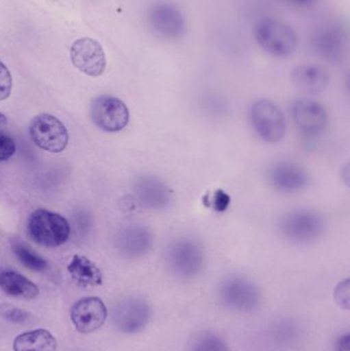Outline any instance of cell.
<instances>
[{"label": "cell", "instance_id": "cell-9", "mask_svg": "<svg viewBox=\"0 0 350 351\" xmlns=\"http://www.w3.org/2000/svg\"><path fill=\"white\" fill-rule=\"evenodd\" d=\"M219 294L222 302L234 311H253L260 301L258 288L242 276L226 278L220 287Z\"/></svg>", "mask_w": 350, "mask_h": 351}, {"label": "cell", "instance_id": "cell-13", "mask_svg": "<svg viewBox=\"0 0 350 351\" xmlns=\"http://www.w3.org/2000/svg\"><path fill=\"white\" fill-rule=\"evenodd\" d=\"M104 302L97 297L80 299L72 306L70 317L75 329L82 334H90L100 329L107 319Z\"/></svg>", "mask_w": 350, "mask_h": 351}, {"label": "cell", "instance_id": "cell-23", "mask_svg": "<svg viewBox=\"0 0 350 351\" xmlns=\"http://www.w3.org/2000/svg\"><path fill=\"white\" fill-rule=\"evenodd\" d=\"M192 351H229L225 342L213 334H203L192 346Z\"/></svg>", "mask_w": 350, "mask_h": 351}, {"label": "cell", "instance_id": "cell-5", "mask_svg": "<svg viewBox=\"0 0 350 351\" xmlns=\"http://www.w3.org/2000/svg\"><path fill=\"white\" fill-rule=\"evenodd\" d=\"M250 119L257 135L267 143H277L286 136L287 125L283 112L268 100H258L250 109Z\"/></svg>", "mask_w": 350, "mask_h": 351}, {"label": "cell", "instance_id": "cell-24", "mask_svg": "<svg viewBox=\"0 0 350 351\" xmlns=\"http://www.w3.org/2000/svg\"><path fill=\"white\" fill-rule=\"evenodd\" d=\"M230 200V196L221 189L207 193L203 198V204L215 212H224L227 210Z\"/></svg>", "mask_w": 350, "mask_h": 351}, {"label": "cell", "instance_id": "cell-20", "mask_svg": "<svg viewBox=\"0 0 350 351\" xmlns=\"http://www.w3.org/2000/svg\"><path fill=\"white\" fill-rule=\"evenodd\" d=\"M154 237L151 230L142 225L129 227L123 232V251L133 257L146 255L152 249Z\"/></svg>", "mask_w": 350, "mask_h": 351}, {"label": "cell", "instance_id": "cell-17", "mask_svg": "<svg viewBox=\"0 0 350 351\" xmlns=\"http://www.w3.org/2000/svg\"><path fill=\"white\" fill-rule=\"evenodd\" d=\"M291 82L300 92L316 95L328 88L330 75L327 70L320 66L302 64L292 70Z\"/></svg>", "mask_w": 350, "mask_h": 351}, {"label": "cell", "instance_id": "cell-16", "mask_svg": "<svg viewBox=\"0 0 350 351\" xmlns=\"http://www.w3.org/2000/svg\"><path fill=\"white\" fill-rule=\"evenodd\" d=\"M347 33L336 24L321 27L312 37V45L316 53L329 61H338L345 55Z\"/></svg>", "mask_w": 350, "mask_h": 351}, {"label": "cell", "instance_id": "cell-8", "mask_svg": "<svg viewBox=\"0 0 350 351\" xmlns=\"http://www.w3.org/2000/svg\"><path fill=\"white\" fill-rule=\"evenodd\" d=\"M92 119L103 131L116 133L123 131L129 123V111L121 99L101 96L92 102Z\"/></svg>", "mask_w": 350, "mask_h": 351}, {"label": "cell", "instance_id": "cell-6", "mask_svg": "<svg viewBox=\"0 0 350 351\" xmlns=\"http://www.w3.org/2000/svg\"><path fill=\"white\" fill-rule=\"evenodd\" d=\"M31 139L40 149L51 154H60L68 145L69 135L61 121L53 115L41 113L31 121Z\"/></svg>", "mask_w": 350, "mask_h": 351}, {"label": "cell", "instance_id": "cell-21", "mask_svg": "<svg viewBox=\"0 0 350 351\" xmlns=\"http://www.w3.org/2000/svg\"><path fill=\"white\" fill-rule=\"evenodd\" d=\"M57 341L51 332L35 330L21 334L14 341V351H55Z\"/></svg>", "mask_w": 350, "mask_h": 351}, {"label": "cell", "instance_id": "cell-28", "mask_svg": "<svg viewBox=\"0 0 350 351\" xmlns=\"http://www.w3.org/2000/svg\"><path fill=\"white\" fill-rule=\"evenodd\" d=\"M16 154V145L10 136L0 131V162H6Z\"/></svg>", "mask_w": 350, "mask_h": 351}, {"label": "cell", "instance_id": "cell-27", "mask_svg": "<svg viewBox=\"0 0 350 351\" xmlns=\"http://www.w3.org/2000/svg\"><path fill=\"white\" fill-rule=\"evenodd\" d=\"M1 315L4 319L14 324H25L30 319V315L27 311L16 307H3Z\"/></svg>", "mask_w": 350, "mask_h": 351}, {"label": "cell", "instance_id": "cell-31", "mask_svg": "<svg viewBox=\"0 0 350 351\" xmlns=\"http://www.w3.org/2000/svg\"><path fill=\"white\" fill-rule=\"evenodd\" d=\"M6 117L4 114H2L1 112H0V125H4V123H6Z\"/></svg>", "mask_w": 350, "mask_h": 351}, {"label": "cell", "instance_id": "cell-19", "mask_svg": "<svg viewBox=\"0 0 350 351\" xmlns=\"http://www.w3.org/2000/svg\"><path fill=\"white\" fill-rule=\"evenodd\" d=\"M0 288L8 296L32 300L39 294V289L26 276L12 270L0 272Z\"/></svg>", "mask_w": 350, "mask_h": 351}, {"label": "cell", "instance_id": "cell-14", "mask_svg": "<svg viewBox=\"0 0 350 351\" xmlns=\"http://www.w3.org/2000/svg\"><path fill=\"white\" fill-rule=\"evenodd\" d=\"M149 22L160 36L176 39L185 32V20L180 10L171 3L158 2L149 12Z\"/></svg>", "mask_w": 350, "mask_h": 351}, {"label": "cell", "instance_id": "cell-25", "mask_svg": "<svg viewBox=\"0 0 350 351\" xmlns=\"http://www.w3.org/2000/svg\"><path fill=\"white\" fill-rule=\"evenodd\" d=\"M12 88V78L6 66L0 61V101L5 100L10 96Z\"/></svg>", "mask_w": 350, "mask_h": 351}, {"label": "cell", "instance_id": "cell-22", "mask_svg": "<svg viewBox=\"0 0 350 351\" xmlns=\"http://www.w3.org/2000/svg\"><path fill=\"white\" fill-rule=\"evenodd\" d=\"M12 251L16 254L21 263L29 269L34 270V271H43L47 269V261L34 252L31 251L27 245L20 243H14L12 245Z\"/></svg>", "mask_w": 350, "mask_h": 351}, {"label": "cell", "instance_id": "cell-1", "mask_svg": "<svg viewBox=\"0 0 350 351\" xmlns=\"http://www.w3.org/2000/svg\"><path fill=\"white\" fill-rule=\"evenodd\" d=\"M164 260L174 276L190 280L201 274L205 263V252L201 241L179 237L168 243Z\"/></svg>", "mask_w": 350, "mask_h": 351}, {"label": "cell", "instance_id": "cell-26", "mask_svg": "<svg viewBox=\"0 0 350 351\" xmlns=\"http://www.w3.org/2000/svg\"><path fill=\"white\" fill-rule=\"evenodd\" d=\"M335 301L341 308L349 311V298H350V289H349V280H343L340 284L337 286L336 290L334 293Z\"/></svg>", "mask_w": 350, "mask_h": 351}, {"label": "cell", "instance_id": "cell-12", "mask_svg": "<svg viewBox=\"0 0 350 351\" xmlns=\"http://www.w3.org/2000/svg\"><path fill=\"white\" fill-rule=\"evenodd\" d=\"M72 63L82 73L98 77L106 68V56L100 43L84 37L77 39L70 49Z\"/></svg>", "mask_w": 350, "mask_h": 351}, {"label": "cell", "instance_id": "cell-2", "mask_svg": "<svg viewBox=\"0 0 350 351\" xmlns=\"http://www.w3.org/2000/svg\"><path fill=\"white\" fill-rule=\"evenodd\" d=\"M326 230V220L318 210L294 208L279 220V231L294 245H308L318 241Z\"/></svg>", "mask_w": 350, "mask_h": 351}, {"label": "cell", "instance_id": "cell-15", "mask_svg": "<svg viewBox=\"0 0 350 351\" xmlns=\"http://www.w3.org/2000/svg\"><path fill=\"white\" fill-rule=\"evenodd\" d=\"M136 193L142 204L150 210H166L174 199L170 187L155 176L140 178L136 184Z\"/></svg>", "mask_w": 350, "mask_h": 351}, {"label": "cell", "instance_id": "cell-10", "mask_svg": "<svg viewBox=\"0 0 350 351\" xmlns=\"http://www.w3.org/2000/svg\"><path fill=\"white\" fill-rule=\"evenodd\" d=\"M266 177L269 185L281 193H298L310 184V175L305 169L289 160L273 162L267 170Z\"/></svg>", "mask_w": 350, "mask_h": 351}, {"label": "cell", "instance_id": "cell-30", "mask_svg": "<svg viewBox=\"0 0 350 351\" xmlns=\"http://www.w3.org/2000/svg\"><path fill=\"white\" fill-rule=\"evenodd\" d=\"M289 1L294 2V3L297 4H310V2L314 1V0H289Z\"/></svg>", "mask_w": 350, "mask_h": 351}, {"label": "cell", "instance_id": "cell-29", "mask_svg": "<svg viewBox=\"0 0 350 351\" xmlns=\"http://www.w3.org/2000/svg\"><path fill=\"white\" fill-rule=\"evenodd\" d=\"M339 351H350V338L349 334L343 336L339 342Z\"/></svg>", "mask_w": 350, "mask_h": 351}, {"label": "cell", "instance_id": "cell-18", "mask_svg": "<svg viewBox=\"0 0 350 351\" xmlns=\"http://www.w3.org/2000/svg\"><path fill=\"white\" fill-rule=\"evenodd\" d=\"M68 272L72 280L77 286L88 288V287L101 286L103 282V276L98 266L90 261L86 256L74 255L67 266Z\"/></svg>", "mask_w": 350, "mask_h": 351}, {"label": "cell", "instance_id": "cell-3", "mask_svg": "<svg viewBox=\"0 0 350 351\" xmlns=\"http://www.w3.org/2000/svg\"><path fill=\"white\" fill-rule=\"evenodd\" d=\"M255 36L263 51L275 57H289L297 49L298 36L295 30L281 21L273 19L260 21Z\"/></svg>", "mask_w": 350, "mask_h": 351}, {"label": "cell", "instance_id": "cell-7", "mask_svg": "<svg viewBox=\"0 0 350 351\" xmlns=\"http://www.w3.org/2000/svg\"><path fill=\"white\" fill-rule=\"evenodd\" d=\"M296 127L306 138H316L326 131L328 113L318 101L302 98L294 101L291 108Z\"/></svg>", "mask_w": 350, "mask_h": 351}, {"label": "cell", "instance_id": "cell-11", "mask_svg": "<svg viewBox=\"0 0 350 351\" xmlns=\"http://www.w3.org/2000/svg\"><path fill=\"white\" fill-rule=\"evenodd\" d=\"M151 311L143 299L129 298L113 308L112 321L119 331L127 334L139 333L149 323Z\"/></svg>", "mask_w": 350, "mask_h": 351}, {"label": "cell", "instance_id": "cell-4", "mask_svg": "<svg viewBox=\"0 0 350 351\" xmlns=\"http://www.w3.org/2000/svg\"><path fill=\"white\" fill-rule=\"evenodd\" d=\"M28 231L35 243L55 247L64 245L69 239L70 225L61 215L40 208L31 214Z\"/></svg>", "mask_w": 350, "mask_h": 351}]
</instances>
